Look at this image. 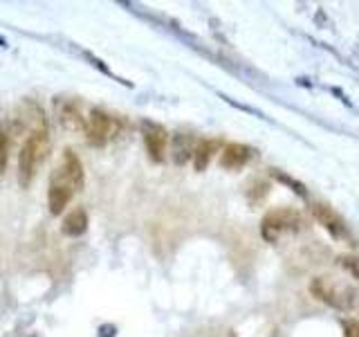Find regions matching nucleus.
<instances>
[{
  "mask_svg": "<svg viewBox=\"0 0 359 337\" xmlns=\"http://www.w3.org/2000/svg\"><path fill=\"white\" fill-rule=\"evenodd\" d=\"M50 153V133L45 126L32 128L18 153V183L20 187H29L39 173V166Z\"/></svg>",
  "mask_w": 359,
  "mask_h": 337,
  "instance_id": "1",
  "label": "nucleus"
},
{
  "mask_svg": "<svg viewBox=\"0 0 359 337\" xmlns=\"http://www.w3.org/2000/svg\"><path fill=\"white\" fill-rule=\"evenodd\" d=\"M310 292H312V297H317L325 306H330L334 310H341V312L359 310V292L330 277H314L310 281Z\"/></svg>",
  "mask_w": 359,
  "mask_h": 337,
  "instance_id": "2",
  "label": "nucleus"
},
{
  "mask_svg": "<svg viewBox=\"0 0 359 337\" xmlns=\"http://www.w3.org/2000/svg\"><path fill=\"white\" fill-rule=\"evenodd\" d=\"M303 227V216L297 209H274L261 220V234L269 243H276L285 234H294Z\"/></svg>",
  "mask_w": 359,
  "mask_h": 337,
  "instance_id": "3",
  "label": "nucleus"
},
{
  "mask_svg": "<svg viewBox=\"0 0 359 337\" xmlns=\"http://www.w3.org/2000/svg\"><path fill=\"white\" fill-rule=\"evenodd\" d=\"M121 124L117 117L108 115L106 110L95 108L88 112V119H86V138L90 146H106L110 140H115V135L119 133Z\"/></svg>",
  "mask_w": 359,
  "mask_h": 337,
  "instance_id": "4",
  "label": "nucleus"
},
{
  "mask_svg": "<svg viewBox=\"0 0 359 337\" xmlns=\"http://www.w3.org/2000/svg\"><path fill=\"white\" fill-rule=\"evenodd\" d=\"M50 183L54 185H61L70 191H81L83 183H86V176H83V162L72 149H65L61 155V162L59 166L54 168V173L50 178Z\"/></svg>",
  "mask_w": 359,
  "mask_h": 337,
  "instance_id": "5",
  "label": "nucleus"
},
{
  "mask_svg": "<svg viewBox=\"0 0 359 337\" xmlns=\"http://www.w3.org/2000/svg\"><path fill=\"white\" fill-rule=\"evenodd\" d=\"M142 140L146 146V153L153 162H164L166 157V144H168V133L164 126L155 121H142Z\"/></svg>",
  "mask_w": 359,
  "mask_h": 337,
  "instance_id": "6",
  "label": "nucleus"
},
{
  "mask_svg": "<svg viewBox=\"0 0 359 337\" xmlns=\"http://www.w3.org/2000/svg\"><path fill=\"white\" fill-rule=\"evenodd\" d=\"M312 216L325 232L332 236V239H346L348 236V227H346V223L339 218V213H334L328 205H323V202H314Z\"/></svg>",
  "mask_w": 359,
  "mask_h": 337,
  "instance_id": "7",
  "label": "nucleus"
},
{
  "mask_svg": "<svg viewBox=\"0 0 359 337\" xmlns=\"http://www.w3.org/2000/svg\"><path fill=\"white\" fill-rule=\"evenodd\" d=\"M254 155H256V151L252 146L231 142L224 146L220 153V166L227 168V171H236V168H243L245 164H250L254 160Z\"/></svg>",
  "mask_w": 359,
  "mask_h": 337,
  "instance_id": "8",
  "label": "nucleus"
},
{
  "mask_svg": "<svg viewBox=\"0 0 359 337\" xmlns=\"http://www.w3.org/2000/svg\"><path fill=\"white\" fill-rule=\"evenodd\" d=\"M56 112H59V121L67 131H86V115L81 112V106L76 101L63 99L61 104L56 101Z\"/></svg>",
  "mask_w": 359,
  "mask_h": 337,
  "instance_id": "9",
  "label": "nucleus"
},
{
  "mask_svg": "<svg viewBox=\"0 0 359 337\" xmlns=\"http://www.w3.org/2000/svg\"><path fill=\"white\" fill-rule=\"evenodd\" d=\"M194 151H196V144H194V138H191V135H187V133L173 135L171 155H173V162L177 166H182V164L194 160Z\"/></svg>",
  "mask_w": 359,
  "mask_h": 337,
  "instance_id": "10",
  "label": "nucleus"
},
{
  "mask_svg": "<svg viewBox=\"0 0 359 337\" xmlns=\"http://www.w3.org/2000/svg\"><path fill=\"white\" fill-rule=\"evenodd\" d=\"M88 225H90V220H88L86 209L76 207V209H72V211L63 218V223H61V232H63L65 236H70V239H76V236L86 234Z\"/></svg>",
  "mask_w": 359,
  "mask_h": 337,
  "instance_id": "11",
  "label": "nucleus"
},
{
  "mask_svg": "<svg viewBox=\"0 0 359 337\" xmlns=\"http://www.w3.org/2000/svg\"><path fill=\"white\" fill-rule=\"evenodd\" d=\"M218 142L216 140H200L196 144V151H194V166L196 171H205V168L209 166V162L213 160V155L218 153Z\"/></svg>",
  "mask_w": 359,
  "mask_h": 337,
  "instance_id": "12",
  "label": "nucleus"
},
{
  "mask_svg": "<svg viewBox=\"0 0 359 337\" xmlns=\"http://www.w3.org/2000/svg\"><path fill=\"white\" fill-rule=\"evenodd\" d=\"M339 265H341L353 279H359V258H357V256H351V254L339 256Z\"/></svg>",
  "mask_w": 359,
  "mask_h": 337,
  "instance_id": "13",
  "label": "nucleus"
},
{
  "mask_svg": "<svg viewBox=\"0 0 359 337\" xmlns=\"http://www.w3.org/2000/svg\"><path fill=\"white\" fill-rule=\"evenodd\" d=\"M7 162H9V135L7 131L0 128V173L7 168Z\"/></svg>",
  "mask_w": 359,
  "mask_h": 337,
  "instance_id": "14",
  "label": "nucleus"
},
{
  "mask_svg": "<svg viewBox=\"0 0 359 337\" xmlns=\"http://www.w3.org/2000/svg\"><path fill=\"white\" fill-rule=\"evenodd\" d=\"M344 337H359V322H346L344 324Z\"/></svg>",
  "mask_w": 359,
  "mask_h": 337,
  "instance_id": "15",
  "label": "nucleus"
}]
</instances>
